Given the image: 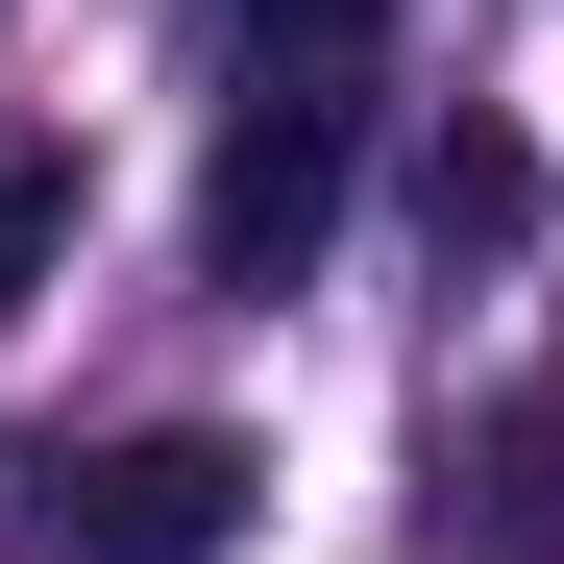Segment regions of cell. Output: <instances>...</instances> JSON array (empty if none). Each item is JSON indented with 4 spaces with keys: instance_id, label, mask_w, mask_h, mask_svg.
Masks as SVG:
<instances>
[{
    "instance_id": "7a4b0ae2",
    "label": "cell",
    "mask_w": 564,
    "mask_h": 564,
    "mask_svg": "<svg viewBox=\"0 0 564 564\" xmlns=\"http://www.w3.org/2000/svg\"><path fill=\"white\" fill-rule=\"evenodd\" d=\"M246 491H270V466H246L221 417H148V442H99V466H50V540H74V564H221Z\"/></svg>"
},
{
    "instance_id": "277c9868",
    "label": "cell",
    "mask_w": 564,
    "mask_h": 564,
    "mask_svg": "<svg viewBox=\"0 0 564 564\" xmlns=\"http://www.w3.org/2000/svg\"><path fill=\"white\" fill-rule=\"evenodd\" d=\"M50 270H74V148H0V344H25Z\"/></svg>"
},
{
    "instance_id": "3957f363",
    "label": "cell",
    "mask_w": 564,
    "mask_h": 564,
    "mask_svg": "<svg viewBox=\"0 0 564 564\" xmlns=\"http://www.w3.org/2000/svg\"><path fill=\"white\" fill-rule=\"evenodd\" d=\"M417 221H442V270H491V246H540V148H516L491 99H466V123L417 148Z\"/></svg>"
},
{
    "instance_id": "5b68a950",
    "label": "cell",
    "mask_w": 564,
    "mask_h": 564,
    "mask_svg": "<svg viewBox=\"0 0 564 564\" xmlns=\"http://www.w3.org/2000/svg\"><path fill=\"white\" fill-rule=\"evenodd\" d=\"M221 25H246V74H368L393 0H221Z\"/></svg>"
},
{
    "instance_id": "6da1fadb",
    "label": "cell",
    "mask_w": 564,
    "mask_h": 564,
    "mask_svg": "<svg viewBox=\"0 0 564 564\" xmlns=\"http://www.w3.org/2000/svg\"><path fill=\"white\" fill-rule=\"evenodd\" d=\"M344 172H368V74H246V123L197 172V270L221 295H295L319 221H344Z\"/></svg>"
}]
</instances>
